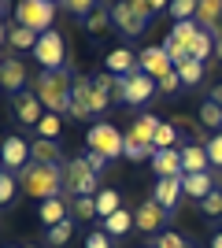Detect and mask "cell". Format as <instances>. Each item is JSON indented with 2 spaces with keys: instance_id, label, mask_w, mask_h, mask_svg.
<instances>
[{
  "instance_id": "6da1fadb",
  "label": "cell",
  "mask_w": 222,
  "mask_h": 248,
  "mask_svg": "<svg viewBox=\"0 0 222 248\" xmlns=\"http://www.w3.org/2000/svg\"><path fill=\"white\" fill-rule=\"evenodd\" d=\"M71 89H74L71 67H59V71H41V74H37V85H33V93H37V100L44 104V111H48V115L71 111Z\"/></svg>"
},
{
  "instance_id": "7a4b0ae2",
  "label": "cell",
  "mask_w": 222,
  "mask_h": 248,
  "mask_svg": "<svg viewBox=\"0 0 222 248\" xmlns=\"http://www.w3.org/2000/svg\"><path fill=\"white\" fill-rule=\"evenodd\" d=\"M19 186L33 200H52L63 193V167H48V163H33L30 159V167L19 170Z\"/></svg>"
},
{
  "instance_id": "3957f363",
  "label": "cell",
  "mask_w": 222,
  "mask_h": 248,
  "mask_svg": "<svg viewBox=\"0 0 222 248\" xmlns=\"http://www.w3.org/2000/svg\"><path fill=\"white\" fill-rule=\"evenodd\" d=\"M111 22L122 37H141L152 22V8H148V0H115L111 4Z\"/></svg>"
},
{
  "instance_id": "277c9868",
  "label": "cell",
  "mask_w": 222,
  "mask_h": 248,
  "mask_svg": "<svg viewBox=\"0 0 222 248\" xmlns=\"http://www.w3.org/2000/svg\"><path fill=\"white\" fill-rule=\"evenodd\" d=\"M52 19H56V0H19L15 4V22L33 33L52 30Z\"/></svg>"
},
{
  "instance_id": "5b68a950",
  "label": "cell",
  "mask_w": 222,
  "mask_h": 248,
  "mask_svg": "<svg viewBox=\"0 0 222 248\" xmlns=\"http://www.w3.org/2000/svg\"><path fill=\"white\" fill-rule=\"evenodd\" d=\"M156 96V78H148L145 71H137V74H122L118 78L115 74V104H145V100H152Z\"/></svg>"
},
{
  "instance_id": "8992f818",
  "label": "cell",
  "mask_w": 222,
  "mask_h": 248,
  "mask_svg": "<svg viewBox=\"0 0 222 248\" xmlns=\"http://www.w3.org/2000/svg\"><path fill=\"white\" fill-rule=\"evenodd\" d=\"M96 178H100V174L89 170L85 155L63 163V189H67V197H96Z\"/></svg>"
},
{
  "instance_id": "52a82bcc",
  "label": "cell",
  "mask_w": 222,
  "mask_h": 248,
  "mask_svg": "<svg viewBox=\"0 0 222 248\" xmlns=\"http://www.w3.org/2000/svg\"><path fill=\"white\" fill-rule=\"evenodd\" d=\"M33 60L41 63L44 71H59V67H71L67 60V41L59 30H44L37 37V48H33Z\"/></svg>"
},
{
  "instance_id": "ba28073f",
  "label": "cell",
  "mask_w": 222,
  "mask_h": 248,
  "mask_svg": "<svg viewBox=\"0 0 222 248\" xmlns=\"http://www.w3.org/2000/svg\"><path fill=\"white\" fill-rule=\"evenodd\" d=\"M122 141H126V137L118 134L111 123H96V126H89V134H85V145L93 148V152L107 155V159H118V155H122Z\"/></svg>"
},
{
  "instance_id": "9c48e42d",
  "label": "cell",
  "mask_w": 222,
  "mask_h": 248,
  "mask_svg": "<svg viewBox=\"0 0 222 248\" xmlns=\"http://www.w3.org/2000/svg\"><path fill=\"white\" fill-rule=\"evenodd\" d=\"M196 33H200V26H196V22H174V26H170L167 41H163V48L170 52L174 67H178L181 60H189V52H192V41H196Z\"/></svg>"
},
{
  "instance_id": "30bf717a",
  "label": "cell",
  "mask_w": 222,
  "mask_h": 248,
  "mask_svg": "<svg viewBox=\"0 0 222 248\" xmlns=\"http://www.w3.org/2000/svg\"><path fill=\"white\" fill-rule=\"evenodd\" d=\"M167 222H170V211L163 204H156L152 197L133 211V230H141V233H163Z\"/></svg>"
},
{
  "instance_id": "8fae6325",
  "label": "cell",
  "mask_w": 222,
  "mask_h": 248,
  "mask_svg": "<svg viewBox=\"0 0 222 248\" xmlns=\"http://www.w3.org/2000/svg\"><path fill=\"white\" fill-rule=\"evenodd\" d=\"M71 119H93L96 108H93V78H85V74H74V89H71Z\"/></svg>"
},
{
  "instance_id": "7c38bea8",
  "label": "cell",
  "mask_w": 222,
  "mask_h": 248,
  "mask_svg": "<svg viewBox=\"0 0 222 248\" xmlns=\"http://www.w3.org/2000/svg\"><path fill=\"white\" fill-rule=\"evenodd\" d=\"M0 155H4V170L19 174V170L30 167V141H22L19 134H8L4 145H0Z\"/></svg>"
},
{
  "instance_id": "4fadbf2b",
  "label": "cell",
  "mask_w": 222,
  "mask_h": 248,
  "mask_svg": "<svg viewBox=\"0 0 222 248\" xmlns=\"http://www.w3.org/2000/svg\"><path fill=\"white\" fill-rule=\"evenodd\" d=\"M11 108H15V119H19L22 126H37L44 119V104L37 100V93L33 89H22V93L11 96Z\"/></svg>"
},
{
  "instance_id": "5bb4252c",
  "label": "cell",
  "mask_w": 222,
  "mask_h": 248,
  "mask_svg": "<svg viewBox=\"0 0 222 248\" xmlns=\"http://www.w3.org/2000/svg\"><path fill=\"white\" fill-rule=\"evenodd\" d=\"M141 71L148 74V78H167L170 71H174V60H170V52L163 48V45H148V48H141Z\"/></svg>"
},
{
  "instance_id": "9a60e30c",
  "label": "cell",
  "mask_w": 222,
  "mask_h": 248,
  "mask_svg": "<svg viewBox=\"0 0 222 248\" xmlns=\"http://www.w3.org/2000/svg\"><path fill=\"white\" fill-rule=\"evenodd\" d=\"M156 178H181L185 167H181V148H156V155L148 159Z\"/></svg>"
},
{
  "instance_id": "2e32d148",
  "label": "cell",
  "mask_w": 222,
  "mask_h": 248,
  "mask_svg": "<svg viewBox=\"0 0 222 248\" xmlns=\"http://www.w3.org/2000/svg\"><path fill=\"white\" fill-rule=\"evenodd\" d=\"M104 63H107V74H118V78H122V74H137L141 71V52H133V48L122 45V48L107 52Z\"/></svg>"
},
{
  "instance_id": "e0dca14e",
  "label": "cell",
  "mask_w": 222,
  "mask_h": 248,
  "mask_svg": "<svg viewBox=\"0 0 222 248\" xmlns=\"http://www.w3.org/2000/svg\"><path fill=\"white\" fill-rule=\"evenodd\" d=\"M0 89H8L11 96L26 89V67H22V60L8 56V60L0 63Z\"/></svg>"
},
{
  "instance_id": "ac0fdd59",
  "label": "cell",
  "mask_w": 222,
  "mask_h": 248,
  "mask_svg": "<svg viewBox=\"0 0 222 248\" xmlns=\"http://www.w3.org/2000/svg\"><path fill=\"white\" fill-rule=\"evenodd\" d=\"M181 167H185V174H204V170H211V159H207L204 141H189V145L181 148Z\"/></svg>"
},
{
  "instance_id": "d6986e66",
  "label": "cell",
  "mask_w": 222,
  "mask_h": 248,
  "mask_svg": "<svg viewBox=\"0 0 222 248\" xmlns=\"http://www.w3.org/2000/svg\"><path fill=\"white\" fill-rule=\"evenodd\" d=\"M30 159L33 163H48V167H63V152L48 137H33L30 141Z\"/></svg>"
},
{
  "instance_id": "ffe728a7",
  "label": "cell",
  "mask_w": 222,
  "mask_h": 248,
  "mask_svg": "<svg viewBox=\"0 0 222 248\" xmlns=\"http://www.w3.org/2000/svg\"><path fill=\"white\" fill-rule=\"evenodd\" d=\"M196 26L207 33H219L222 30V0H200V8H196Z\"/></svg>"
},
{
  "instance_id": "44dd1931",
  "label": "cell",
  "mask_w": 222,
  "mask_h": 248,
  "mask_svg": "<svg viewBox=\"0 0 222 248\" xmlns=\"http://www.w3.org/2000/svg\"><path fill=\"white\" fill-rule=\"evenodd\" d=\"M215 189H219V186H215L211 170H204V174H181V193H185V197L204 200V197H211Z\"/></svg>"
},
{
  "instance_id": "7402d4cb",
  "label": "cell",
  "mask_w": 222,
  "mask_h": 248,
  "mask_svg": "<svg viewBox=\"0 0 222 248\" xmlns=\"http://www.w3.org/2000/svg\"><path fill=\"white\" fill-rule=\"evenodd\" d=\"M156 130H159V119L145 111V115H137V119H133L130 137H133V141H141V145H148V148H156Z\"/></svg>"
},
{
  "instance_id": "603a6c76",
  "label": "cell",
  "mask_w": 222,
  "mask_h": 248,
  "mask_svg": "<svg viewBox=\"0 0 222 248\" xmlns=\"http://www.w3.org/2000/svg\"><path fill=\"white\" fill-rule=\"evenodd\" d=\"M178 197H181V178H156V189H152L156 204H163L170 211V207L178 204Z\"/></svg>"
},
{
  "instance_id": "cb8c5ba5",
  "label": "cell",
  "mask_w": 222,
  "mask_h": 248,
  "mask_svg": "<svg viewBox=\"0 0 222 248\" xmlns=\"http://www.w3.org/2000/svg\"><path fill=\"white\" fill-rule=\"evenodd\" d=\"M41 222L48 230L52 226H59V222H67V204H63V197H52V200H41Z\"/></svg>"
},
{
  "instance_id": "d4e9b609",
  "label": "cell",
  "mask_w": 222,
  "mask_h": 248,
  "mask_svg": "<svg viewBox=\"0 0 222 248\" xmlns=\"http://www.w3.org/2000/svg\"><path fill=\"white\" fill-rule=\"evenodd\" d=\"M37 37H41V33H33V30H26V26H19V22H15V26H8V45L11 48H19V52H26V48H37Z\"/></svg>"
},
{
  "instance_id": "484cf974",
  "label": "cell",
  "mask_w": 222,
  "mask_h": 248,
  "mask_svg": "<svg viewBox=\"0 0 222 248\" xmlns=\"http://www.w3.org/2000/svg\"><path fill=\"white\" fill-rule=\"evenodd\" d=\"M111 26H115V22H111V8H107V4H100V8H96L93 15H89V19H85V30L93 33V37H100V33H107V30H111Z\"/></svg>"
},
{
  "instance_id": "4316f807",
  "label": "cell",
  "mask_w": 222,
  "mask_h": 248,
  "mask_svg": "<svg viewBox=\"0 0 222 248\" xmlns=\"http://www.w3.org/2000/svg\"><path fill=\"white\" fill-rule=\"evenodd\" d=\"M130 230H133V215H130L126 207H118L111 218H104V233H111V237H122Z\"/></svg>"
},
{
  "instance_id": "83f0119b",
  "label": "cell",
  "mask_w": 222,
  "mask_h": 248,
  "mask_svg": "<svg viewBox=\"0 0 222 248\" xmlns=\"http://www.w3.org/2000/svg\"><path fill=\"white\" fill-rule=\"evenodd\" d=\"M118 207H122V197H118L115 189H100V193H96V215L100 218H111Z\"/></svg>"
},
{
  "instance_id": "f1b7e54d",
  "label": "cell",
  "mask_w": 222,
  "mask_h": 248,
  "mask_svg": "<svg viewBox=\"0 0 222 248\" xmlns=\"http://www.w3.org/2000/svg\"><path fill=\"white\" fill-rule=\"evenodd\" d=\"M174 71H178L181 85H200V82H204V63H200V60H181Z\"/></svg>"
},
{
  "instance_id": "f546056e",
  "label": "cell",
  "mask_w": 222,
  "mask_h": 248,
  "mask_svg": "<svg viewBox=\"0 0 222 248\" xmlns=\"http://www.w3.org/2000/svg\"><path fill=\"white\" fill-rule=\"evenodd\" d=\"M200 123L207 126V130H215V134H222V108L211 100V96L200 104Z\"/></svg>"
},
{
  "instance_id": "4dcf8cb0",
  "label": "cell",
  "mask_w": 222,
  "mask_h": 248,
  "mask_svg": "<svg viewBox=\"0 0 222 248\" xmlns=\"http://www.w3.org/2000/svg\"><path fill=\"white\" fill-rule=\"evenodd\" d=\"M196 8H200V0H170V15H174V22H192L196 19Z\"/></svg>"
},
{
  "instance_id": "1f68e13d",
  "label": "cell",
  "mask_w": 222,
  "mask_h": 248,
  "mask_svg": "<svg viewBox=\"0 0 222 248\" xmlns=\"http://www.w3.org/2000/svg\"><path fill=\"white\" fill-rule=\"evenodd\" d=\"M152 248H192V241L185 233H174V230H163L152 237Z\"/></svg>"
},
{
  "instance_id": "d6a6232c",
  "label": "cell",
  "mask_w": 222,
  "mask_h": 248,
  "mask_svg": "<svg viewBox=\"0 0 222 248\" xmlns=\"http://www.w3.org/2000/svg\"><path fill=\"white\" fill-rule=\"evenodd\" d=\"M122 155H126V159H133V163H141V159H152V155H156V148L141 145V141H133V137L126 134V141H122Z\"/></svg>"
},
{
  "instance_id": "836d02e7",
  "label": "cell",
  "mask_w": 222,
  "mask_h": 248,
  "mask_svg": "<svg viewBox=\"0 0 222 248\" xmlns=\"http://www.w3.org/2000/svg\"><path fill=\"white\" fill-rule=\"evenodd\" d=\"M211 52H215V37H211V33H207V30H200V33H196V41H192V52H189V60H207V56H211Z\"/></svg>"
},
{
  "instance_id": "e575fe53",
  "label": "cell",
  "mask_w": 222,
  "mask_h": 248,
  "mask_svg": "<svg viewBox=\"0 0 222 248\" xmlns=\"http://www.w3.org/2000/svg\"><path fill=\"white\" fill-rule=\"evenodd\" d=\"M178 137H181V130L174 123H159V130H156V148H178Z\"/></svg>"
},
{
  "instance_id": "d590c367",
  "label": "cell",
  "mask_w": 222,
  "mask_h": 248,
  "mask_svg": "<svg viewBox=\"0 0 222 248\" xmlns=\"http://www.w3.org/2000/svg\"><path fill=\"white\" fill-rule=\"evenodd\" d=\"M59 130H63L59 115H48V111H44V119L37 123V137H48V141H56V137H59Z\"/></svg>"
},
{
  "instance_id": "8d00e7d4",
  "label": "cell",
  "mask_w": 222,
  "mask_h": 248,
  "mask_svg": "<svg viewBox=\"0 0 222 248\" xmlns=\"http://www.w3.org/2000/svg\"><path fill=\"white\" fill-rule=\"evenodd\" d=\"M63 8L71 11V15H78V19H89V15L100 8V0H63Z\"/></svg>"
},
{
  "instance_id": "74e56055",
  "label": "cell",
  "mask_w": 222,
  "mask_h": 248,
  "mask_svg": "<svg viewBox=\"0 0 222 248\" xmlns=\"http://www.w3.org/2000/svg\"><path fill=\"white\" fill-rule=\"evenodd\" d=\"M71 211H74V218H93L96 215V197H74Z\"/></svg>"
},
{
  "instance_id": "f35d334b",
  "label": "cell",
  "mask_w": 222,
  "mask_h": 248,
  "mask_svg": "<svg viewBox=\"0 0 222 248\" xmlns=\"http://www.w3.org/2000/svg\"><path fill=\"white\" fill-rule=\"evenodd\" d=\"M156 89H159V93H163V96H178L181 89H185V85H181L178 71H170L167 78H159V82H156Z\"/></svg>"
},
{
  "instance_id": "ab89813d",
  "label": "cell",
  "mask_w": 222,
  "mask_h": 248,
  "mask_svg": "<svg viewBox=\"0 0 222 248\" xmlns=\"http://www.w3.org/2000/svg\"><path fill=\"white\" fill-rule=\"evenodd\" d=\"M204 148H207V159H211V167H222V134H211L207 141H204Z\"/></svg>"
},
{
  "instance_id": "60d3db41",
  "label": "cell",
  "mask_w": 222,
  "mask_h": 248,
  "mask_svg": "<svg viewBox=\"0 0 222 248\" xmlns=\"http://www.w3.org/2000/svg\"><path fill=\"white\" fill-rule=\"evenodd\" d=\"M200 211H204V215H222V189H215V193H211V197H204L200 200Z\"/></svg>"
},
{
  "instance_id": "b9f144b4",
  "label": "cell",
  "mask_w": 222,
  "mask_h": 248,
  "mask_svg": "<svg viewBox=\"0 0 222 248\" xmlns=\"http://www.w3.org/2000/svg\"><path fill=\"white\" fill-rule=\"evenodd\" d=\"M71 230H74V222L67 218V222H59V226L48 230V241H52V245H67V241H71Z\"/></svg>"
},
{
  "instance_id": "7bdbcfd3",
  "label": "cell",
  "mask_w": 222,
  "mask_h": 248,
  "mask_svg": "<svg viewBox=\"0 0 222 248\" xmlns=\"http://www.w3.org/2000/svg\"><path fill=\"white\" fill-rule=\"evenodd\" d=\"M15 200V178H11V170H4V178H0V204H11Z\"/></svg>"
},
{
  "instance_id": "ee69618b",
  "label": "cell",
  "mask_w": 222,
  "mask_h": 248,
  "mask_svg": "<svg viewBox=\"0 0 222 248\" xmlns=\"http://www.w3.org/2000/svg\"><path fill=\"white\" fill-rule=\"evenodd\" d=\"M85 248H111V233H104V230H93V233L85 237Z\"/></svg>"
},
{
  "instance_id": "f6af8a7d",
  "label": "cell",
  "mask_w": 222,
  "mask_h": 248,
  "mask_svg": "<svg viewBox=\"0 0 222 248\" xmlns=\"http://www.w3.org/2000/svg\"><path fill=\"white\" fill-rule=\"evenodd\" d=\"M85 163H89V170H93V174H100V170L107 167V155H100V152H93V148H89V152H85Z\"/></svg>"
},
{
  "instance_id": "bcb514c9",
  "label": "cell",
  "mask_w": 222,
  "mask_h": 248,
  "mask_svg": "<svg viewBox=\"0 0 222 248\" xmlns=\"http://www.w3.org/2000/svg\"><path fill=\"white\" fill-rule=\"evenodd\" d=\"M148 8H152V15H156V11H163V8H170V0H148Z\"/></svg>"
},
{
  "instance_id": "7dc6e473",
  "label": "cell",
  "mask_w": 222,
  "mask_h": 248,
  "mask_svg": "<svg viewBox=\"0 0 222 248\" xmlns=\"http://www.w3.org/2000/svg\"><path fill=\"white\" fill-rule=\"evenodd\" d=\"M215 56H219V60H222V30L215 33Z\"/></svg>"
},
{
  "instance_id": "c3c4849f",
  "label": "cell",
  "mask_w": 222,
  "mask_h": 248,
  "mask_svg": "<svg viewBox=\"0 0 222 248\" xmlns=\"http://www.w3.org/2000/svg\"><path fill=\"white\" fill-rule=\"evenodd\" d=\"M211 100H215V104L222 108V85H215V89H211Z\"/></svg>"
},
{
  "instance_id": "681fc988",
  "label": "cell",
  "mask_w": 222,
  "mask_h": 248,
  "mask_svg": "<svg viewBox=\"0 0 222 248\" xmlns=\"http://www.w3.org/2000/svg\"><path fill=\"white\" fill-rule=\"evenodd\" d=\"M211 248H222V233H215V237H211Z\"/></svg>"
},
{
  "instance_id": "f907efd6",
  "label": "cell",
  "mask_w": 222,
  "mask_h": 248,
  "mask_svg": "<svg viewBox=\"0 0 222 248\" xmlns=\"http://www.w3.org/2000/svg\"><path fill=\"white\" fill-rule=\"evenodd\" d=\"M22 248H37V245H22Z\"/></svg>"
},
{
  "instance_id": "816d5d0a",
  "label": "cell",
  "mask_w": 222,
  "mask_h": 248,
  "mask_svg": "<svg viewBox=\"0 0 222 248\" xmlns=\"http://www.w3.org/2000/svg\"><path fill=\"white\" fill-rule=\"evenodd\" d=\"M8 248H11V245H8Z\"/></svg>"
}]
</instances>
